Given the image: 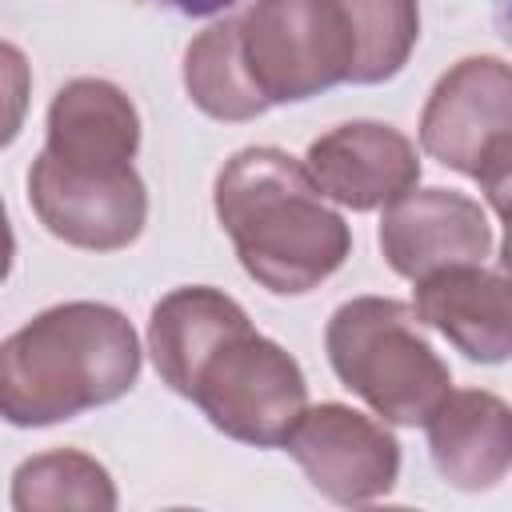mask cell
<instances>
[{
    "label": "cell",
    "mask_w": 512,
    "mask_h": 512,
    "mask_svg": "<svg viewBox=\"0 0 512 512\" xmlns=\"http://www.w3.org/2000/svg\"><path fill=\"white\" fill-rule=\"evenodd\" d=\"M308 484L344 508L384 500L400 480V440L380 416L352 404H308L284 440Z\"/></svg>",
    "instance_id": "ba28073f"
},
{
    "label": "cell",
    "mask_w": 512,
    "mask_h": 512,
    "mask_svg": "<svg viewBox=\"0 0 512 512\" xmlns=\"http://www.w3.org/2000/svg\"><path fill=\"white\" fill-rule=\"evenodd\" d=\"M164 4L176 8V12H184V16H220L236 0H164Z\"/></svg>",
    "instance_id": "d6986e66"
},
{
    "label": "cell",
    "mask_w": 512,
    "mask_h": 512,
    "mask_svg": "<svg viewBox=\"0 0 512 512\" xmlns=\"http://www.w3.org/2000/svg\"><path fill=\"white\" fill-rule=\"evenodd\" d=\"M44 152L84 164H132L140 152V112L132 96L100 76L68 80L48 104Z\"/></svg>",
    "instance_id": "4fadbf2b"
},
{
    "label": "cell",
    "mask_w": 512,
    "mask_h": 512,
    "mask_svg": "<svg viewBox=\"0 0 512 512\" xmlns=\"http://www.w3.org/2000/svg\"><path fill=\"white\" fill-rule=\"evenodd\" d=\"M428 456L444 484L488 492L512 468V408L488 388H452L424 420Z\"/></svg>",
    "instance_id": "7c38bea8"
},
{
    "label": "cell",
    "mask_w": 512,
    "mask_h": 512,
    "mask_svg": "<svg viewBox=\"0 0 512 512\" xmlns=\"http://www.w3.org/2000/svg\"><path fill=\"white\" fill-rule=\"evenodd\" d=\"M324 352L336 380L384 424L416 428L452 392V368L396 296L344 300L324 324Z\"/></svg>",
    "instance_id": "3957f363"
},
{
    "label": "cell",
    "mask_w": 512,
    "mask_h": 512,
    "mask_svg": "<svg viewBox=\"0 0 512 512\" xmlns=\"http://www.w3.org/2000/svg\"><path fill=\"white\" fill-rule=\"evenodd\" d=\"M212 208L248 280L272 296H304L352 256L348 220L324 200L304 160L276 144L232 152L216 172Z\"/></svg>",
    "instance_id": "6da1fadb"
},
{
    "label": "cell",
    "mask_w": 512,
    "mask_h": 512,
    "mask_svg": "<svg viewBox=\"0 0 512 512\" xmlns=\"http://www.w3.org/2000/svg\"><path fill=\"white\" fill-rule=\"evenodd\" d=\"M352 32L348 84H388L420 40V0H336Z\"/></svg>",
    "instance_id": "2e32d148"
},
{
    "label": "cell",
    "mask_w": 512,
    "mask_h": 512,
    "mask_svg": "<svg viewBox=\"0 0 512 512\" xmlns=\"http://www.w3.org/2000/svg\"><path fill=\"white\" fill-rule=\"evenodd\" d=\"M28 204L48 236L80 252H120L148 224V188L136 164L60 160L44 148L28 168Z\"/></svg>",
    "instance_id": "52a82bcc"
},
{
    "label": "cell",
    "mask_w": 512,
    "mask_h": 512,
    "mask_svg": "<svg viewBox=\"0 0 512 512\" xmlns=\"http://www.w3.org/2000/svg\"><path fill=\"white\" fill-rule=\"evenodd\" d=\"M32 104V64L24 48L0 40V152L20 136Z\"/></svg>",
    "instance_id": "e0dca14e"
},
{
    "label": "cell",
    "mask_w": 512,
    "mask_h": 512,
    "mask_svg": "<svg viewBox=\"0 0 512 512\" xmlns=\"http://www.w3.org/2000/svg\"><path fill=\"white\" fill-rule=\"evenodd\" d=\"M420 148L476 180L492 208L504 212L512 164V68L504 56H464L428 92L416 124Z\"/></svg>",
    "instance_id": "5b68a950"
},
{
    "label": "cell",
    "mask_w": 512,
    "mask_h": 512,
    "mask_svg": "<svg viewBox=\"0 0 512 512\" xmlns=\"http://www.w3.org/2000/svg\"><path fill=\"white\" fill-rule=\"evenodd\" d=\"M180 396L192 400L220 436L248 448H284L308 408V380L284 344L240 316L204 348Z\"/></svg>",
    "instance_id": "277c9868"
},
{
    "label": "cell",
    "mask_w": 512,
    "mask_h": 512,
    "mask_svg": "<svg viewBox=\"0 0 512 512\" xmlns=\"http://www.w3.org/2000/svg\"><path fill=\"white\" fill-rule=\"evenodd\" d=\"M412 284L416 320L436 328L464 360L504 364L512 356V300L500 268L448 264Z\"/></svg>",
    "instance_id": "8fae6325"
},
{
    "label": "cell",
    "mask_w": 512,
    "mask_h": 512,
    "mask_svg": "<svg viewBox=\"0 0 512 512\" xmlns=\"http://www.w3.org/2000/svg\"><path fill=\"white\" fill-rule=\"evenodd\" d=\"M380 212V256L400 280H420L448 264H484L496 248L484 204L456 188H408Z\"/></svg>",
    "instance_id": "9c48e42d"
},
{
    "label": "cell",
    "mask_w": 512,
    "mask_h": 512,
    "mask_svg": "<svg viewBox=\"0 0 512 512\" xmlns=\"http://www.w3.org/2000/svg\"><path fill=\"white\" fill-rule=\"evenodd\" d=\"M140 336L104 300H64L0 340V420L52 428L116 404L140 380Z\"/></svg>",
    "instance_id": "7a4b0ae2"
},
{
    "label": "cell",
    "mask_w": 512,
    "mask_h": 512,
    "mask_svg": "<svg viewBox=\"0 0 512 512\" xmlns=\"http://www.w3.org/2000/svg\"><path fill=\"white\" fill-rule=\"evenodd\" d=\"M12 264H16V232H12L8 208H4V200H0V284L12 276Z\"/></svg>",
    "instance_id": "ac0fdd59"
},
{
    "label": "cell",
    "mask_w": 512,
    "mask_h": 512,
    "mask_svg": "<svg viewBox=\"0 0 512 512\" xmlns=\"http://www.w3.org/2000/svg\"><path fill=\"white\" fill-rule=\"evenodd\" d=\"M120 504L112 472L80 448H48L16 464L12 508L16 512H112Z\"/></svg>",
    "instance_id": "9a60e30c"
},
{
    "label": "cell",
    "mask_w": 512,
    "mask_h": 512,
    "mask_svg": "<svg viewBox=\"0 0 512 512\" xmlns=\"http://www.w3.org/2000/svg\"><path fill=\"white\" fill-rule=\"evenodd\" d=\"M304 168L324 200L348 212H380L420 184L416 144L380 120H348L328 128L308 144Z\"/></svg>",
    "instance_id": "30bf717a"
},
{
    "label": "cell",
    "mask_w": 512,
    "mask_h": 512,
    "mask_svg": "<svg viewBox=\"0 0 512 512\" xmlns=\"http://www.w3.org/2000/svg\"><path fill=\"white\" fill-rule=\"evenodd\" d=\"M236 28L248 80L268 108L348 84L352 32L336 0H252Z\"/></svg>",
    "instance_id": "8992f818"
},
{
    "label": "cell",
    "mask_w": 512,
    "mask_h": 512,
    "mask_svg": "<svg viewBox=\"0 0 512 512\" xmlns=\"http://www.w3.org/2000/svg\"><path fill=\"white\" fill-rule=\"evenodd\" d=\"M184 92L188 100L220 124H248L268 112V100L248 80L240 56V28L232 16L212 20L184 48Z\"/></svg>",
    "instance_id": "5bb4252c"
}]
</instances>
